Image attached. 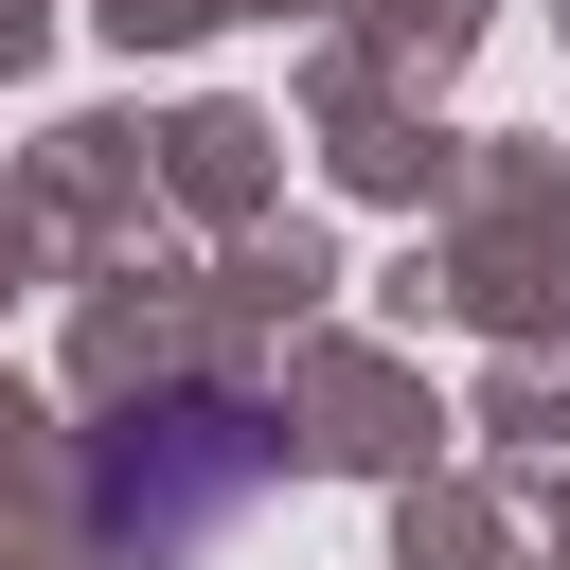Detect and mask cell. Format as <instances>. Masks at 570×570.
Masks as SVG:
<instances>
[{"label":"cell","instance_id":"1","mask_svg":"<svg viewBox=\"0 0 570 570\" xmlns=\"http://www.w3.org/2000/svg\"><path fill=\"white\" fill-rule=\"evenodd\" d=\"M285 481V428L249 410V392H160V410H125L107 445H89V552L107 570H178L214 517H249Z\"/></svg>","mask_w":570,"mask_h":570}]
</instances>
